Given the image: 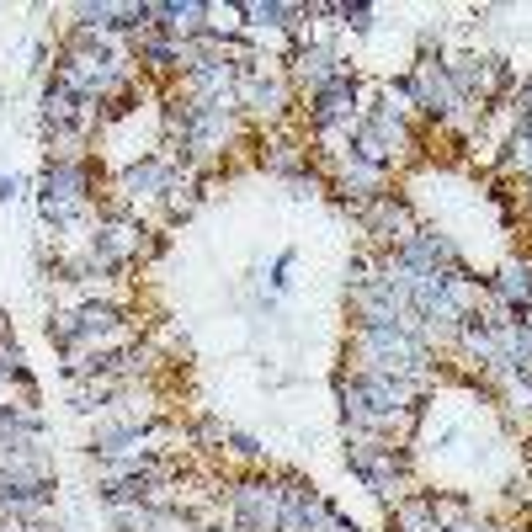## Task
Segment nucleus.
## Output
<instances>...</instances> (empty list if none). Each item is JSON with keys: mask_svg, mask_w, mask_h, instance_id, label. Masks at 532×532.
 Returning <instances> with one entry per match:
<instances>
[{"mask_svg": "<svg viewBox=\"0 0 532 532\" xmlns=\"http://www.w3.org/2000/svg\"><path fill=\"white\" fill-rule=\"evenodd\" d=\"M426 512H432V522L442 532H453V528H469V501L464 496H426Z\"/></svg>", "mask_w": 532, "mask_h": 532, "instance_id": "9", "label": "nucleus"}, {"mask_svg": "<svg viewBox=\"0 0 532 532\" xmlns=\"http://www.w3.org/2000/svg\"><path fill=\"white\" fill-rule=\"evenodd\" d=\"M224 437H229V432H224L218 421H202V426H197V442H202V448H213V442H224Z\"/></svg>", "mask_w": 532, "mask_h": 532, "instance_id": "13", "label": "nucleus"}, {"mask_svg": "<svg viewBox=\"0 0 532 532\" xmlns=\"http://www.w3.org/2000/svg\"><path fill=\"white\" fill-rule=\"evenodd\" d=\"M341 16H346V27H352V32H368V27H373V5H362V0H357V5L346 0V5H341Z\"/></svg>", "mask_w": 532, "mask_h": 532, "instance_id": "10", "label": "nucleus"}, {"mask_svg": "<svg viewBox=\"0 0 532 532\" xmlns=\"http://www.w3.org/2000/svg\"><path fill=\"white\" fill-rule=\"evenodd\" d=\"M293 64H298V75L309 80V85H320V80H330V75H341L346 64H341V53L330 48V43H309V48H298L293 53Z\"/></svg>", "mask_w": 532, "mask_h": 532, "instance_id": "7", "label": "nucleus"}, {"mask_svg": "<svg viewBox=\"0 0 532 532\" xmlns=\"http://www.w3.org/2000/svg\"><path fill=\"white\" fill-rule=\"evenodd\" d=\"M309 128L314 133H352L357 128V75L352 69L309 85Z\"/></svg>", "mask_w": 532, "mask_h": 532, "instance_id": "3", "label": "nucleus"}, {"mask_svg": "<svg viewBox=\"0 0 532 532\" xmlns=\"http://www.w3.org/2000/svg\"><path fill=\"white\" fill-rule=\"evenodd\" d=\"M16 192H21V181H16V176H0V202H11Z\"/></svg>", "mask_w": 532, "mask_h": 532, "instance_id": "14", "label": "nucleus"}, {"mask_svg": "<svg viewBox=\"0 0 532 532\" xmlns=\"http://www.w3.org/2000/svg\"><path fill=\"white\" fill-rule=\"evenodd\" d=\"M346 464L352 474L378 496V501H405V474H410V453L394 437H368V432H346Z\"/></svg>", "mask_w": 532, "mask_h": 532, "instance_id": "1", "label": "nucleus"}, {"mask_svg": "<svg viewBox=\"0 0 532 532\" xmlns=\"http://www.w3.org/2000/svg\"><path fill=\"white\" fill-rule=\"evenodd\" d=\"M181 176H187V171H181L171 155H144L139 165H128V171H123V187H117V192H123V202H139V197H165Z\"/></svg>", "mask_w": 532, "mask_h": 532, "instance_id": "5", "label": "nucleus"}, {"mask_svg": "<svg viewBox=\"0 0 532 532\" xmlns=\"http://www.w3.org/2000/svg\"><path fill=\"white\" fill-rule=\"evenodd\" d=\"M224 442H229V448H234V453H240V458H245V464H256V458H261V453H266V448H261V442H256V437H245V432H229V437H224Z\"/></svg>", "mask_w": 532, "mask_h": 532, "instance_id": "11", "label": "nucleus"}, {"mask_svg": "<svg viewBox=\"0 0 532 532\" xmlns=\"http://www.w3.org/2000/svg\"><path fill=\"white\" fill-rule=\"evenodd\" d=\"M234 532H277L282 522V474H245L229 485Z\"/></svg>", "mask_w": 532, "mask_h": 532, "instance_id": "2", "label": "nucleus"}, {"mask_svg": "<svg viewBox=\"0 0 532 532\" xmlns=\"http://www.w3.org/2000/svg\"><path fill=\"white\" fill-rule=\"evenodd\" d=\"M288 272H293V250H282V256L272 261V288H288Z\"/></svg>", "mask_w": 532, "mask_h": 532, "instance_id": "12", "label": "nucleus"}, {"mask_svg": "<svg viewBox=\"0 0 532 532\" xmlns=\"http://www.w3.org/2000/svg\"><path fill=\"white\" fill-rule=\"evenodd\" d=\"M330 501L314 490V485H304L298 474H282V522L277 532H320L330 522Z\"/></svg>", "mask_w": 532, "mask_h": 532, "instance_id": "4", "label": "nucleus"}, {"mask_svg": "<svg viewBox=\"0 0 532 532\" xmlns=\"http://www.w3.org/2000/svg\"><path fill=\"white\" fill-rule=\"evenodd\" d=\"M139 64H149V69H187L181 64V43H171V37H139Z\"/></svg>", "mask_w": 532, "mask_h": 532, "instance_id": "8", "label": "nucleus"}, {"mask_svg": "<svg viewBox=\"0 0 532 532\" xmlns=\"http://www.w3.org/2000/svg\"><path fill=\"white\" fill-rule=\"evenodd\" d=\"M490 293H496L501 304H512L517 314L532 309V261H512V266H501V277L490 282Z\"/></svg>", "mask_w": 532, "mask_h": 532, "instance_id": "6", "label": "nucleus"}]
</instances>
